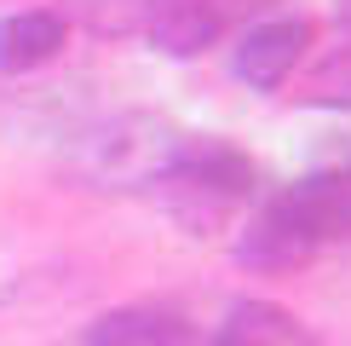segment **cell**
I'll return each instance as SVG.
<instances>
[{"instance_id":"6da1fadb","label":"cell","mask_w":351,"mask_h":346,"mask_svg":"<svg viewBox=\"0 0 351 346\" xmlns=\"http://www.w3.org/2000/svg\"><path fill=\"white\" fill-rule=\"evenodd\" d=\"M167 214L190 231L219 225L225 214H237L247 196H254V162L225 139H184L173 168L156 179Z\"/></svg>"},{"instance_id":"7a4b0ae2","label":"cell","mask_w":351,"mask_h":346,"mask_svg":"<svg viewBox=\"0 0 351 346\" xmlns=\"http://www.w3.org/2000/svg\"><path fill=\"white\" fill-rule=\"evenodd\" d=\"M179 133L156 115H115L104 133L86 139V173L104 185H156L179 156Z\"/></svg>"},{"instance_id":"3957f363","label":"cell","mask_w":351,"mask_h":346,"mask_svg":"<svg viewBox=\"0 0 351 346\" xmlns=\"http://www.w3.org/2000/svg\"><path fill=\"white\" fill-rule=\"evenodd\" d=\"M311 47V23L305 18H265V23H247L237 35V52H230V69L237 81H247L254 93H276L294 64Z\"/></svg>"},{"instance_id":"277c9868","label":"cell","mask_w":351,"mask_h":346,"mask_svg":"<svg viewBox=\"0 0 351 346\" xmlns=\"http://www.w3.org/2000/svg\"><path fill=\"white\" fill-rule=\"evenodd\" d=\"M311 254H317V237L294 220V208L282 196H271L237 237V260L254 266V271H288V266H300Z\"/></svg>"},{"instance_id":"5b68a950","label":"cell","mask_w":351,"mask_h":346,"mask_svg":"<svg viewBox=\"0 0 351 346\" xmlns=\"http://www.w3.org/2000/svg\"><path fill=\"white\" fill-rule=\"evenodd\" d=\"M86 346H208V335L173 306H115L86 323Z\"/></svg>"},{"instance_id":"8992f818","label":"cell","mask_w":351,"mask_h":346,"mask_svg":"<svg viewBox=\"0 0 351 346\" xmlns=\"http://www.w3.org/2000/svg\"><path fill=\"white\" fill-rule=\"evenodd\" d=\"M69 41V18L58 6H23L0 18V69L23 76V69H40L64 52Z\"/></svg>"},{"instance_id":"52a82bcc","label":"cell","mask_w":351,"mask_h":346,"mask_svg":"<svg viewBox=\"0 0 351 346\" xmlns=\"http://www.w3.org/2000/svg\"><path fill=\"white\" fill-rule=\"evenodd\" d=\"M208 346H317L311 323L276 300H237Z\"/></svg>"},{"instance_id":"ba28073f","label":"cell","mask_w":351,"mask_h":346,"mask_svg":"<svg viewBox=\"0 0 351 346\" xmlns=\"http://www.w3.org/2000/svg\"><path fill=\"white\" fill-rule=\"evenodd\" d=\"M156 0H86V23L93 35H138Z\"/></svg>"},{"instance_id":"9c48e42d","label":"cell","mask_w":351,"mask_h":346,"mask_svg":"<svg viewBox=\"0 0 351 346\" xmlns=\"http://www.w3.org/2000/svg\"><path fill=\"white\" fill-rule=\"evenodd\" d=\"M311 98L317 104H351V35L311 69Z\"/></svg>"},{"instance_id":"30bf717a","label":"cell","mask_w":351,"mask_h":346,"mask_svg":"<svg viewBox=\"0 0 351 346\" xmlns=\"http://www.w3.org/2000/svg\"><path fill=\"white\" fill-rule=\"evenodd\" d=\"M334 29H340V35H351V0H334Z\"/></svg>"}]
</instances>
